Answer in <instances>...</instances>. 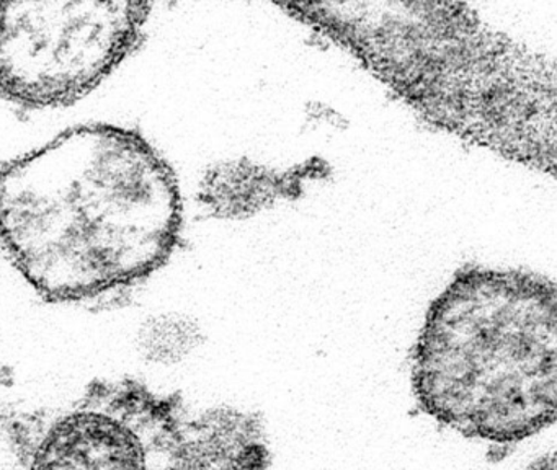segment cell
Returning <instances> with one entry per match:
<instances>
[{"mask_svg":"<svg viewBox=\"0 0 557 470\" xmlns=\"http://www.w3.org/2000/svg\"><path fill=\"white\" fill-rule=\"evenodd\" d=\"M181 228L174 173L133 131L76 127L0 170V238L28 283L57 302L149 276Z\"/></svg>","mask_w":557,"mask_h":470,"instance_id":"6da1fadb","label":"cell"},{"mask_svg":"<svg viewBox=\"0 0 557 470\" xmlns=\"http://www.w3.org/2000/svg\"><path fill=\"white\" fill-rule=\"evenodd\" d=\"M282 193V176L250 160L218 163L200 186L205 208L224 219L256 214L272 205Z\"/></svg>","mask_w":557,"mask_h":470,"instance_id":"52a82bcc","label":"cell"},{"mask_svg":"<svg viewBox=\"0 0 557 470\" xmlns=\"http://www.w3.org/2000/svg\"><path fill=\"white\" fill-rule=\"evenodd\" d=\"M148 13L120 0L0 3V95L28 107L77 100L132 51Z\"/></svg>","mask_w":557,"mask_h":470,"instance_id":"277c9868","label":"cell"},{"mask_svg":"<svg viewBox=\"0 0 557 470\" xmlns=\"http://www.w3.org/2000/svg\"><path fill=\"white\" fill-rule=\"evenodd\" d=\"M172 470H269L270 447L262 421L249 411L214 405L187 410L174 404Z\"/></svg>","mask_w":557,"mask_h":470,"instance_id":"8992f818","label":"cell"},{"mask_svg":"<svg viewBox=\"0 0 557 470\" xmlns=\"http://www.w3.org/2000/svg\"><path fill=\"white\" fill-rule=\"evenodd\" d=\"M0 470H22L18 457L17 418L0 401Z\"/></svg>","mask_w":557,"mask_h":470,"instance_id":"9c48e42d","label":"cell"},{"mask_svg":"<svg viewBox=\"0 0 557 470\" xmlns=\"http://www.w3.org/2000/svg\"><path fill=\"white\" fill-rule=\"evenodd\" d=\"M433 420L511 444L556 421L557 294L546 277L468 268L433 300L412 362Z\"/></svg>","mask_w":557,"mask_h":470,"instance_id":"7a4b0ae2","label":"cell"},{"mask_svg":"<svg viewBox=\"0 0 557 470\" xmlns=\"http://www.w3.org/2000/svg\"><path fill=\"white\" fill-rule=\"evenodd\" d=\"M203 330L185 313H154L139 323L135 348L146 364L172 368L187 361L203 345Z\"/></svg>","mask_w":557,"mask_h":470,"instance_id":"ba28073f","label":"cell"},{"mask_svg":"<svg viewBox=\"0 0 557 470\" xmlns=\"http://www.w3.org/2000/svg\"><path fill=\"white\" fill-rule=\"evenodd\" d=\"M527 470H557L556 457H554V454L540 457V459L534 460Z\"/></svg>","mask_w":557,"mask_h":470,"instance_id":"30bf717a","label":"cell"},{"mask_svg":"<svg viewBox=\"0 0 557 470\" xmlns=\"http://www.w3.org/2000/svg\"><path fill=\"white\" fill-rule=\"evenodd\" d=\"M17 441L22 470H172L174 404L132 382L97 385L18 417Z\"/></svg>","mask_w":557,"mask_h":470,"instance_id":"5b68a950","label":"cell"},{"mask_svg":"<svg viewBox=\"0 0 557 470\" xmlns=\"http://www.w3.org/2000/svg\"><path fill=\"white\" fill-rule=\"evenodd\" d=\"M338 45L430 123L475 144L549 69L465 3L357 2Z\"/></svg>","mask_w":557,"mask_h":470,"instance_id":"3957f363","label":"cell"}]
</instances>
